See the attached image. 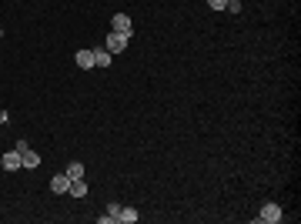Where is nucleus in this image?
Instances as JSON below:
<instances>
[{
    "label": "nucleus",
    "instance_id": "f257e3e1",
    "mask_svg": "<svg viewBox=\"0 0 301 224\" xmlns=\"http://www.w3.org/2000/svg\"><path fill=\"white\" fill-rule=\"evenodd\" d=\"M281 218H285V214H281V208H278V204H264V208H261V214H258L261 224H278Z\"/></svg>",
    "mask_w": 301,
    "mask_h": 224
},
{
    "label": "nucleus",
    "instance_id": "1a4fd4ad",
    "mask_svg": "<svg viewBox=\"0 0 301 224\" xmlns=\"http://www.w3.org/2000/svg\"><path fill=\"white\" fill-rule=\"evenodd\" d=\"M24 168H41V154H37L34 147H27V151H24Z\"/></svg>",
    "mask_w": 301,
    "mask_h": 224
},
{
    "label": "nucleus",
    "instance_id": "39448f33",
    "mask_svg": "<svg viewBox=\"0 0 301 224\" xmlns=\"http://www.w3.org/2000/svg\"><path fill=\"white\" fill-rule=\"evenodd\" d=\"M50 191H54V194H67V191H70V178H67V174L50 178Z\"/></svg>",
    "mask_w": 301,
    "mask_h": 224
},
{
    "label": "nucleus",
    "instance_id": "7ed1b4c3",
    "mask_svg": "<svg viewBox=\"0 0 301 224\" xmlns=\"http://www.w3.org/2000/svg\"><path fill=\"white\" fill-rule=\"evenodd\" d=\"M110 27L117 30V34H127V37L134 34V27H131V17H127V14H114V17H110Z\"/></svg>",
    "mask_w": 301,
    "mask_h": 224
},
{
    "label": "nucleus",
    "instance_id": "f8f14e48",
    "mask_svg": "<svg viewBox=\"0 0 301 224\" xmlns=\"http://www.w3.org/2000/svg\"><path fill=\"white\" fill-rule=\"evenodd\" d=\"M224 10H228V14H241V0H228Z\"/></svg>",
    "mask_w": 301,
    "mask_h": 224
},
{
    "label": "nucleus",
    "instance_id": "423d86ee",
    "mask_svg": "<svg viewBox=\"0 0 301 224\" xmlns=\"http://www.w3.org/2000/svg\"><path fill=\"white\" fill-rule=\"evenodd\" d=\"M74 60H77V67H81V70L94 67V50H77V54H74Z\"/></svg>",
    "mask_w": 301,
    "mask_h": 224
},
{
    "label": "nucleus",
    "instance_id": "9b49d317",
    "mask_svg": "<svg viewBox=\"0 0 301 224\" xmlns=\"http://www.w3.org/2000/svg\"><path fill=\"white\" fill-rule=\"evenodd\" d=\"M67 194H74V197H87V184H84V178L81 181H70V191Z\"/></svg>",
    "mask_w": 301,
    "mask_h": 224
},
{
    "label": "nucleus",
    "instance_id": "ddd939ff",
    "mask_svg": "<svg viewBox=\"0 0 301 224\" xmlns=\"http://www.w3.org/2000/svg\"><path fill=\"white\" fill-rule=\"evenodd\" d=\"M207 7H211V10H224V7H228V0H207Z\"/></svg>",
    "mask_w": 301,
    "mask_h": 224
},
{
    "label": "nucleus",
    "instance_id": "6e6552de",
    "mask_svg": "<svg viewBox=\"0 0 301 224\" xmlns=\"http://www.w3.org/2000/svg\"><path fill=\"white\" fill-rule=\"evenodd\" d=\"M94 67H110V50L107 47H97L94 50Z\"/></svg>",
    "mask_w": 301,
    "mask_h": 224
},
{
    "label": "nucleus",
    "instance_id": "20e7f679",
    "mask_svg": "<svg viewBox=\"0 0 301 224\" xmlns=\"http://www.w3.org/2000/svg\"><path fill=\"white\" fill-rule=\"evenodd\" d=\"M0 164H3V171H17V168H24V157H20V151H7V154L0 157Z\"/></svg>",
    "mask_w": 301,
    "mask_h": 224
},
{
    "label": "nucleus",
    "instance_id": "f03ea898",
    "mask_svg": "<svg viewBox=\"0 0 301 224\" xmlns=\"http://www.w3.org/2000/svg\"><path fill=\"white\" fill-rule=\"evenodd\" d=\"M127 41H131L127 34H117V30H110V34H107V50H110V54H121L124 47H127Z\"/></svg>",
    "mask_w": 301,
    "mask_h": 224
},
{
    "label": "nucleus",
    "instance_id": "0eeeda50",
    "mask_svg": "<svg viewBox=\"0 0 301 224\" xmlns=\"http://www.w3.org/2000/svg\"><path fill=\"white\" fill-rule=\"evenodd\" d=\"M64 174H67L70 181H81V178H84V164H81V161H70L67 168H64Z\"/></svg>",
    "mask_w": 301,
    "mask_h": 224
},
{
    "label": "nucleus",
    "instance_id": "9d476101",
    "mask_svg": "<svg viewBox=\"0 0 301 224\" xmlns=\"http://www.w3.org/2000/svg\"><path fill=\"white\" fill-rule=\"evenodd\" d=\"M114 221H124V224H134V221H137V211H134V208H121V211H117V218H114Z\"/></svg>",
    "mask_w": 301,
    "mask_h": 224
}]
</instances>
